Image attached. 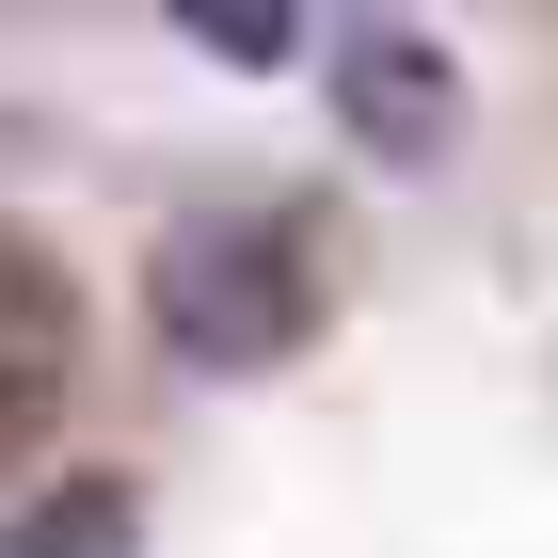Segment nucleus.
Listing matches in <instances>:
<instances>
[{"label":"nucleus","instance_id":"nucleus-1","mask_svg":"<svg viewBox=\"0 0 558 558\" xmlns=\"http://www.w3.org/2000/svg\"><path fill=\"white\" fill-rule=\"evenodd\" d=\"M144 319H160L175 367L256 384L271 351H303L319 288H303V240H288V223H175L160 256H144Z\"/></svg>","mask_w":558,"mask_h":558},{"label":"nucleus","instance_id":"nucleus-2","mask_svg":"<svg viewBox=\"0 0 558 558\" xmlns=\"http://www.w3.org/2000/svg\"><path fill=\"white\" fill-rule=\"evenodd\" d=\"M319 81H336V129L367 144L384 175H430L447 144H463V64H447V33H415V16L336 33V48H319Z\"/></svg>","mask_w":558,"mask_h":558},{"label":"nucleus","instance_id":"nucleus-3","mask_svg":"<svg viewBox=\"0 0 558 558\" xmlns=\"http://www.w3.org/2000/svg\"><path fill=\"white\" fill-rule=\"evenodd\" d=\"M0 558H144V495L129 478H64V495H33L0 526Z\"/></svg>","mask_w":558,"mask_h":558}]
</instances>
